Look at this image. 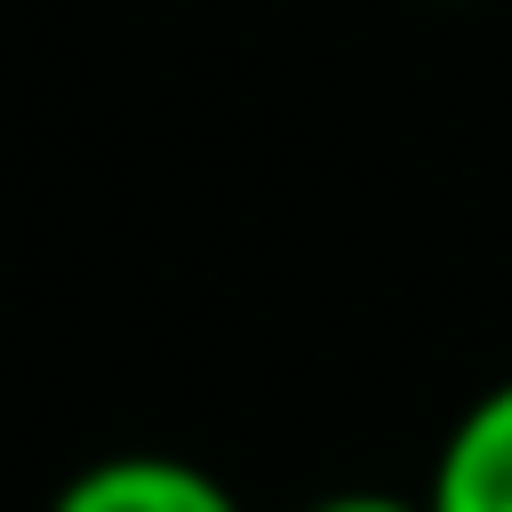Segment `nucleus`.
<instances>
[{"label":"nucleus","mask_w":512,"mask_h":512,"mask_svg":"<svg viewBox=\"0 0 512 512\" xmlns=\"http://www.w3.org/2000/svg\"><path fill=\"white\" fill-rule=\"evenodd\" d=\"M48 512H240V496L192 464V456H160V448H128V456H96L80 464Z\"/></svg>","instance_id":"1"},{"label":"nucleus","mask_w":512,"mask_h":512,"mask_svg":"<svg viewBox=\"0 0 512 512\" xmlns=\"http://www.w3.org/2000/svg\"><path fill=\"white\" fill-rule=\"evenodd\" d=\"M432 512H512V376L488 384L432 448L424 472Z\"/></svg>","instance_id":"2"},{"label":"nucleus","mask_w":512,"mask_h":512,"mask_svg":"<svg viewBox=\"0 0 512 512\" xmlns=\"http://www.w3.org/2000/svg\"><path fill=\"white\" fill-rule=\"evenodd\" d=\"M304 512H432V504L424 496H392V488H328Z\"/></svg>","instance_id":"3"}]
</instances>
